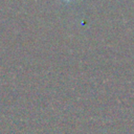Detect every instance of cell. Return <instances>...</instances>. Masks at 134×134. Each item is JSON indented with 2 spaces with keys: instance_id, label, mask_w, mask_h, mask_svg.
Here are the masks:
<instances>
[{
  "instance_id": "1",
  "label": "cell",
  "mask_w": 134,
  "mask_h": 134,
  "mask_svg": "<svg viewBox=\"0 0 134 134\" xmlns=\"http://www.w3.org/2000/svg\"><path fill=\"white\" fill-rule=\"evenodd\" d=\"M64 1H66V2H69V1H71V0H64Z\"/></svg>"
}]
</instances>
